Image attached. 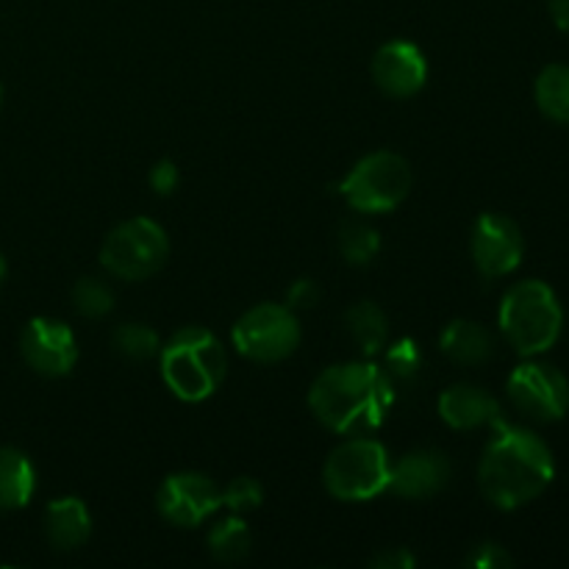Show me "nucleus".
I'll return each instance as SVG.
<instances>
[{"mask_svg": "<svg viewBox=\"0 0 569 569\" xmlns=\"http://www.w3.org/2000/svg\"><path fill=\"white\" fill-rule=\"evenodd\" d=\"M556 476L553 453L533 431L495 422V437L478 465V487L495 509L515 511L531 503L550 487Z\"/></svg>", "mask_w": 569, "mask_h": 569, "instance_id": "nucleus-1", "label": "nucleus"}, {"mask_svg": "<svg viewBox=\"0 0 569 569\" xmlns=\"http://www.w3.org/2000/svg\"><path fill=\"white\" fill-rule=\"evenodd\" d=\"M395 400V383L370 361L333 365L311 383L309 406L333 433L361 437L376 431Z\"/></svg>", "mask_w": 569, "mask_h": 569, "instance_id": "nucleus-2", "label": "nucleus"}, {"mask_svg": "<svg viewBox=\"0 0 569 569\" xmlns=\"http://www.w3.org/2000/svg\"><path fill=\"white\" fill-rule=\"evenodd\" d=\"M161 378L176 398L200 403L220 389L228 370V356L220 339L203 326H187L159 350Z\"/></svg>", "mask_w": 569, "mask_h": 569, "instance_id": "nucleus-3", "label": "nucleus"}, {"mask_svg": "<svg viewBox=\"0 0 569 569\" xmlns=\"http://www.w3.org/2000/svg\"><path fill=\"white\" fill-rule=\"evenodd\" d=\"M498 320L506 342L520 356L531 359L559 342L565 311L548 283L528 278L503 295Z\"/></svg>", "mask_w": 569, "mask_h": 569, "instance_id": "nucleus-4", "label": "nucleus"}, {"mask_svg": "<svg viewBox=\"0 0 569 569\" xmlns=\"http://www.w3.org/2000/svg\"><path fill=\"white\" fill-rule=\"evenodd\" d=\"M389 461L387 448L376 439L356 437L331 450L326 467H322V483L337 500L359 503L372 500L389 489Z\"/></svg>", "mask_w": 569, "mask_h": 569, "instance_id": "nucleus-5", "label": "nucleus"}, {"mask_svg": "<svg viewBox=\"0 0 569 569\" xmlns=\"http://www.w3.org/2000/svg\"><path fill=\"white\" fill-rule=\"evenodd\" d=\"M170 256V239L159 222L148 217H131L111 228L100 248V264L122 281H144L164 267Z\"/></svg>", "mask_w": 569, "mask_h": 569, "instance_id": "nucleus-6", "label": "nucleus"}, {"mask_svg": "<svg viewBox=\"0 0 569 569\" xmlns=\"http://www.w3.org/2000/svg\"><path fill=\"white\" fill-rule=\"evenodd\" d=\"M411 167L403 156L392 150H378V153L365 156L348 178L342 181L339 192L350 203V209L365 211V214H381L392 211L409 198L411 192Z\"/></svg>", "mask_w": 569, "mask_h": 569, "instance_id": "nucleus-7", "label": "nucleus"}, {"mask_svg": "<svg viewBox=\"0 0 569 569\" xmlns=\"http://www.w3.org/2000/svg\"><path fill=\"white\" fill-rule=\"evenodd\" d=\"M231 339L244 359L272 365L289 359L298 350L300 322L289 306L259 303L239 317Z\"/></svg>", "mask_w": 569, "mask_h": 569, "instance_id": "nucleus-8", "label": "nucleus"}, {"mask_svg": "<svg viewBox=\"0 0 569 569\" xmlns=\"http://www.w3.org/2000/svg\"><path fill=\"white\" fill-rule=\"evenodd\" d=\"M511 406L533 422H556L569 411V381L545 361H526L509 378Z\"/></svg>", "mask_w": 569, "mask_h": 569, "instance_id": "nucleus-9", "label": "nucleus"}, {"mask_svg": "<svg viewBox=\"0 0 569 569\" xmlns=\"http://www.w3.org/2000/svg\"><path fill=\"white\" fill-rule=\"evenodd\" d=\"M472 261L483 278H503L520 267L526 253V239L511 217L487 211L472 228Z\"/></svg>", "mask_w": 569, "mask_h": 569, "instance_id": "nucleus-10", "label": "nucleus"}, {"mask_svg": "<svg viewBox=\"0 0 569 569\" xmlns=\"http://www.w3.org/2000/svg\"><path fill=\"white\" fill-rule=\"evenodd\" d=\"M159 515L178 528H194L222 506V492L203 472L167 476L156 495Z\"/></svg>", "mask_w": 569, "mask_h": 569, "instance_id": "nucleus-11", "label": "nucleus"}, {"mask_svg": "<svg viewBox=\"0 0 569 569\" xmlns=\"http://www.w3.org/2000/svg\"><path fill=\"white\" fill-rule=\"evenodd\" d=\"M20 350L33 372L61 378L76 367L78 345L70 326L53 317H33L20 337Z\"/></svg>", "mask_w": 569, "mask_h": 569, "instance_id": "nucleus-12", "label": "nucleus"}, {"mask_svg": "<svg viewBox=\"0 0 569 569\" xmlns=\"http://www.w3.org/2000/svg\"><path fill=\"white\" fill-rule=\"evenodd\" d=\"M372 81L389 98H411L428 81V61L417 44L406 39L387 42L372 59Z\"/></svg>", "mask_w": 569, "mask_h": 569, "instance_id": "nucleus-13", "label": "nucleus"}, {"mask_svg": "<svg viewBox=\"0 0 569 569\" xmlns=\"http://www.w3.org/2000/svg\"><path fill=\"white\" fill-rule=\"evenodd\" d=\"M450 472L448 456L439 450H411L389 472V489L400 498L426 500L448 487Z\"/></svg>", "mask_w": 569, "mask_h": 569, "instance_id": "nucleus-14", "label": "nucleus"}, {"mask_svg": "<svg viewBox=\"0 0 569 569\" xmlns=\"http://www.w3.org/2000/svg\"><path fill=\"white\" fill-rule=\"evenodd\" d=\"M439 417L456 431H476L500 420V406L492 395L476 383H453L439 398Z\"/></svg>", "mask_w": 569, "mask_h": 569, "instance_id": "nucleus-15", "label": "nucleus"}, {"mask_svg": "<svg viewBox=\"0 0 569 569\" xmlns=\"http://www.w3.org/2000/svg\"><path fill=\"white\" fill-rule=\"evenodd\" d=\"M44 533L56 550H76L92 533V517L83 500L59 498L44 511Z\"/></svg>", "mask_w": 569, "mask_h": 569, "instance_id": "nucleus-16", "label": "nucleus"}, {"mask_svg": "<svg viewBox=\"0 0 569 569\" xmlns=\"http://www.w3.org/2000/svg\"><path fill=\"white\" fill-rule=\"evenodd\" d=\"M442 353L448 356L456 365H483V361L492 359L495 353V339L489 333V328H483L481 322L472 320H453L442 331Z\"/></svg>", "mask_w": 569, "mask_h": 569, "instance_id": "nucleus-17", "label": "nucleus"}, {"mask_svg": "<svg viewBox=\"0 0 569 569\" xmlns=\"http://www.w3.org/2000/svg\"><path fill=\"white\" fill-rule=\"evenodd\" d=\"M37 487L33 465L22 450L0 448V511H17L28 506Z\"/></svg>", "mask_w": 569, "mask_h": 569, "instance_id": "nucleus-18", "label": "nucleus"}, {"mask_svg": "<svg viewBox=\"0 0 569 569\" xmlns=\"http://www.w3.org/2000/svg\"><path fill=\"white\" fill-rule=\"evenodd\" d=\"M345 326H348V333L365 356H376L378 350L387 348V315L372 300H361V303L350 306L348 315H345Z\"/></svg>", "mask_w": 569, "mask_h": 569, "instance_id": "nucleus-19", "label": "nucleus"}, {"mask_svg": "<svg viewBox=\"0 0 569 569\" xmlns=\"http://www.w3.org/2000/svg\"><path fill=\"white\" fill-rule=\"evenodd\" d=\"M537 106L548 120L569 126V67L548 64L537 78Z\"/></svg>", "mask_w": 569, "mask_h": 569, "instance_id": "nucleus-20", "label": "nucleus"}, {"mask_svg": "<svg viewBox=\"0 0 569 569\" xmlns=\"http://www.w3.org/2000/svg\"><path fill=\"white\" fill-rule=\"evenodd\" d=\"M209 550L222 565H237L250 553V528L239 517L217 522L209 531Z\"/></svg>", "mask_w": 569, "mask_h": 569, "instance_id": "nucleus-21", "label": "nucleus"}, {"mask_svg": "<svg viewBox=\"0 0 569 569\" xmlns=\"http://www.w3.org/2000/svg\"><path fill=\"white\" fill-rule=\"evenodd\" d=\"M111 345L128 361H148L159 356L161 350L156 331H150L142 322H122V326H117V331L111 333Z\"/></svg>", "mask_w": 569, "mask_h": 569, "instance_id": "nucleus-22", "label": "nucleus"}, {"mask_svg": "<svg viewBox=\"0 0 569 569\" xmlns=\"http://www.w3.org/2000/svg\"><path fill=\"white\" fill-rule=\"evenodd\" d=\"M378 248H381V237H378L376 228H370L367 222H345V226L339 228V250H342L348 264H370L378 256Z\"/></svg>", "mask_w": 569, "mask_h": 569, "instance_id": "nucleus-23", "label": "nucleus"}, {"mask_svg": "<svg viewBox=\"0 0 569 569\" xmlns=\"http://www.w3.org/2000/svg\"><path fill=\"white\" fill-rule=\"evenodd\" d=\"M72 306H76V311L81 317L98 320V317H106L114 309V292L100 278H81L72 287Z\"/></svg>", "mask_w": 569, "mask_h": 569, "instance_id": "nucleus-24", "label": "nucleus"}, {"mask_svg": "<svg viewBox=\"0 0 569 569\" xmlns=\"http://www.w3.org/2000/svg\"><path fill=\"white\" fill-rule=\"evenodd\" d=\"M220 492H222V506H228L233 515H248V511H256L261 506V500H264V489H261V483L248 476L233 478V481L228 483L226 489H220Z\"/></svg>", "mask_w": 569, "mask_h": 569, "instance_id": "nucleus-25", "label": "nucleus"}, {"mask_svg": "<svg viewBox=\"0 0 569 569\" xmlns=\"http://www.w3.org/2000/svg\"><path fill=\"white\" fill-rule=\"evenodd\" d=\"M420 367H422L420 350H417V345L411 342V339H400V342H395L392 348H389V353H387V376L389 378L411 383L417 376H420Z\"/></svg>", "mask_w": 569, "mask_h": 569, "instance_id": "nucleus-26", "label": "nucleus"}, {"mask_svg": "<svg viewBox=\"0 0 569 569\" xmlns=\"http://www.w3.org/2000/svg\"><path fill=\"white\" fill-rule=\"evenodd\" d=\"M467 565L476 569H503L515 565V561H511L509 550L500 548L498 542H483L472 548V553L467 556Z\"/></svg>", "mask_w": 569, "mask_h": 569, "instance_id": "nucleus-27", "label": "nucleus"}, {"mask_svg": "<svg viewBox=\"0 0 569 569\" xmlns=\"http://www.w3.org/2000/svg\"><path fill=\"white\" fill-rule=\"evenodd\" d=\"M150 187L159 194H172L178 187V167L170 159L159 161V164L150 170Z\"/></svg>", "mask_w": 569, "mask_h": 569, "instance_id": "nucleus-28", "label": "nucleus"}, {"mask_svg": "<svg viewBox=\"0 0 569 569\" xmlns=\"http://www.w3.org/2000/svg\"><path fill=\"white\" fill-rule=\"evenodd\" d=\"M372 567H378V569H409V567H415V556H411L406 548L387 550V553H381V556H376V559H372Z\"/></svg>", "mask_w": 569, "mask_h": 569, "instance_id": "nucleus-29", "label": "nucleus"}, {"mask_svg": "<svg viewBox=\"0 0 569 569\" xmlns=\"http://www.w3.org/2000/svg\"><path fill=\"white\" fill-rule=\"evenodd\" d=\"M289 300H292V306H315L317 287L311 281H298V287L292 289Z\"/></svg>", "mask_w": 569, "mask_h": 569, "instance_id": "nucleus-30", "label": "nucleus"}, {"mask_svg": "<svg viewBox=\"0 0 569 569\" xmlns=\"http://www.w3.org/2000/svg\"><path fill=\"white\" fill-rule=\"evenodd\" d=\"M548 9L556 26L569 33V0H548Z\"/></svg>", "mask_w": 569, "mask_h": 569, "instance_id": "nucleus-31", "label": "nucleus"}, {"mask_svg": "<svg viewBox=\"0 0 569 569\" xmlns=\"http://www.w3.org/2000/svg\"><path fill=\"white\" fill-rule=\"evenodd\" d=\"M3 278H6V259L0 256V283H3Z\"/></svg>", "mask_w": 569, "mask_h": 569, "instance_id": "nucleus-32", "label": "nucleus"}, {"mask_svg": "<svg viewBox=\"0 0 569 569\" xmlns=\"http://www.w3.org/2000/svg\"><path fill=\"white\" fill-rule=\"evenodd\" d=\"M0 103H3V89H0Z\"/></svg>", "mask_w": 569, "mask_h": 569, "instance_id": "nucleus-33", "label": "nucleus"}]
</instances>
